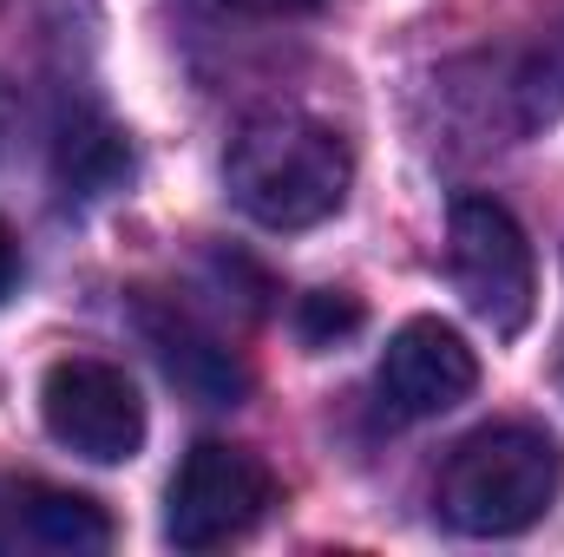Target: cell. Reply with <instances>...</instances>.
I'll return each mask as SVG.
<instances>
[{
    "mask_svg": "<svg viewBox=\"0 0 564 557\" xmlns=\"http://www.w3.org/2000/svg\"><path fill=\"white\" fill-rule=\"evenodd\" d=\"M355 184V151L335 125L302 119V112H263L250 119L230 157H224V190L230 204L263 223V230H315L348 204Z\"/></svg>",
    "mask_w": 564,
    "mask_h": 557,
    "instance_id": "6da1fadb",
    "label": "cell"
},
{
    "mask_svg": "<svg viewBox=\"0 0 564 557\" xmlns=\"http://www.w3.org/2000/svg\"><path fill=\"white\" fill-rule=\"evenodd\" d=\"M564 485V452L558 439L532 419H499L466 433L433 485V512L459 538H519L532 532Z\"/></svg>",
    "mask_w": 564,
    "mask_h": 557,
    "instance_id": "7a4b0ae2",
    "label": "cell"
},
{
    "mask_svg": "<svg viewBox=\"0 0 564 557\" xmlns=\"http://www.w3.org/2000/svg\"><path fill=\"white\" fill-rule=\"evenodd\" d=\"M446 276L459 288V302L499 341H519L532 328L539 263H532V243H525L519 217L499 197H479V190L453 197V210H446Z\"/></svg>",
    "mask_w": 564,
    "mask_h": 557,
    "instance_id": "3957f363",
    "label": "cell"
},
{
    "mask_svg": "<svg viewBox=\"0 0 564 557\" xmlns=\"http://www.w3.org/2000/svg\"><path fill=\"white\" fill-rule=\"evenodd\" d=\"M270 505H276V472L250 446L197 439L164 485V545L217 551V545L257 532Z\"/></svg>",
    "mask_w": 564,
    "mask_h": 557,
    "instance_id": "277c9868",
    "label": "cell"
},
{
    "mask_svg": "<svg viewBox=\"0 0 564 557\" xmlns=\"http://www.w3.org/2000/svg\"><path fill=\"white\" fill-rule=\"evenodd\" d=\"M40 419L53 446L93 459V466H126L144 446V401L132 374L99 354H66L40 381Z\"/></svg>",
    "mask_w": 564,
    "mask_h": 557,
    "instance_id": "5b68a950",
    "label": "cell"
},
{
    "mask_svg": "<svg viewBox=\"0 0 564 557\" xmlns=\"http://www.w3.org/2000/svg\"><path fill=\"white\" fill-rule=\"evenodd\" d=\"M473 387H479V354L440 315L401 321L381 348V368H375V394L394 419H440L459 401H473Z\"/></svg>",
    "mask_w": 564,
    "mask_h": 557,
    "instance_id": "8992f818",
    "label": "cell"
},
{
    "mask_svg": "<svg viewBox=\"0 0 564 557\" xmlns=\"http://www.w3.org/2000/svg\"><path fill=\"white\" fill-rule=\"evenodd\" d=\"M139 328H144V348L158 354L164 381L177 394H191L197 407H243L250 394V368L224 348V335H210L191 308L177 302H139Z\"/></svg>",
    "mask_w": 564,
    "mask_h": 557,
    "instance_id": "52a82bcc",
    "label": "cell"
},
{
    "mask_svg": "<svg viewBox=\"0 0 564 557\" xmlns=\"http://www.w3.org/2000/svg\"><path fill=\"white\" fill-rule=\"evenodd\" d=\"M33 545V551H106L112 545V512L86 492L40 485V479H0V551Z\"/></svg>",
    "mask_w": 564,
    "mask_h": 557,
    "instance_id": "ba28073f",
    "label": "cell"
},
{
    "mask_svg": "<svg viewBox=\"0 0 564 557\" xmlns=\"http://www.w3.org/2000/svg\"><path fill=\"white\" fill-rule=\"evenodd\" d=\"M506 99H512V132H545L564 119V20L545 26V40L519 59V73L506 79Z\"/></svg>",
    "mask_w": 564,
    "mask_h": 557,
    "instance_id": "9c48e42d",
    "label": "cell"
},
{
    "mask_svg": "<svg viewBox=\"0 0 564 557\" xmlns=\"http://www.w3.org/2000/svg\"><path fill=\"white\" fill-rule=\"evenodd\" d=\"M126 171H132V151H126V139L112 125H73L59 139V177L79 184V190H106Z\"/></svg>",
    "mask_w": 564,
    "mask_h": 557,
    "instance_id": "30bf717a",
    "label": "cell"
},
{
    "mask_svg": "<svg viewBox=\"0 0 564 557\" xmlns=\"http://www.w3.org/2000/svg\"><path fill=\"white\" fill-rule=\"evenodd\" d=\"M355 328H361V302H355L348 288H315V295L295 302V335H302L308 348H335V341L355 335Z\"/></svg>",
    "mask_w": 564,
    "mask_h": 557,
    "instance_id": "8fae6325",
    "label": "cell"
},
{
    "mask_svg": "<svg viewBox=\"0 0 564 557\" xmlns=\"http://www.w3.org/2000/svg\"><path fill=\"white\" fill-rule=\"evenodd\" d=\"M217 7H237V13H263V20H276V13H315L322 0H217Z\"/></svg>",
    "mask_w": 564,
    "mask_h": 557,
    "instance_id": "7c38bea8",
    "label": "cell"
},
{
    "mask_svg": "<svg viewBox=\"0 0 564 557\" xmlns=\"http://www.w3.org/2000/svg\"><path fill=\"white\" fill-rule=\"evenodd\" d=\"M13 282H20V243H13V230L0 223V302L13 295Z\"/></svg>",
    "mask_w": 564,
    "mask_h": 557,
    "instance_id": "4fadbf2b",
    "label": "cell"
}]
</instances>
